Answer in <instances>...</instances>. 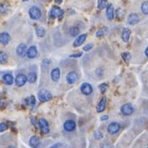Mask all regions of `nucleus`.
Here are the masks:
<instances>
[{
    "mask_svg": "<svg viewBox=\"0 0 148 148\" xmlns=\"http://www.w3.org/2000/svg\"><path fill=\"white\" fill-rule=\"evenodd\" d=\"M64 16V10H61L60 7L58 6H53L50 12H49V16L50 18H58V19H61Z\"/></svg>",
    "mask_w": 148,
    "mask_h": 148,
    "instance_id": "1",
    "label": "nucleus"
},
{
    "mask_svg": "<svg viewBox=\"0 0 148 148\" xmlns=\"http://www.w3.org/2000/svg\"><path fill=\"white\" fill-rule=\"evenodd\" d=\"M38 98L40 102H47L53 98V96L50 91L47 90H42L38 94Z\"/></svg>",
    "mask_w": 148,
    "mask_h": 148,
    "instance_id": "2",
    "label": "nucleus"
},
{
    "mask_svg": "<svg viewBox=\"0 0 148 148\" xmlns=\"http://www.w3.org/2000/svg\"><path fill=\"white\" fill-rule=\"evenodd\" d=\"M29 16L34 19V20H38L40 18L41 16V11L37 7V6H32L29 10Z\"/></svg>",
    "mask_w": 148,
    "mask_h": 148,
    "instance_id": "3",
    "label": "nucleus"
},
{
    "mask_svg": "<svg viewBox=\"0 0 148 148\" xmlns=\"http://www.w3.org/2000/svg\"><path fill=\"white\" fill-rule=\"evenodd\" d=\"M39 127H40V130L42 134H47L50 131V128H49V124L47 122V120L41 118L39 120Z\"/></svg>",
    "mask_w": 148,
    "mask_h": 148,
    "instance_id": "4",
    "label": "nucleus"
},
{
    "mask_svg": "<svg viewBox=\"0 0 148 148\" xmlns=\"http://www.w3.org/2000/svg\"><path fill=\"white\" fill-rule=\"evenodd\" d=\"M121 111L124 115H131L134 112V107L131 103H126L121 108Z\"/></svg>",
    "mask_w": 148,
    "mask_h": 148,
    "instance_id": "5",
    "label": "nucleus"
},
{
    "mask_svg": "<svg viewBox=\"0 0 148 148\" xmlns=\"http://www.w3.org/2000/svg\"><path fill=\"white\" fill-rule=\"evenodd\" d=\"M121 129V125L118 122H111L108 126V133L110 134H117Z\"/></svg>",
    "mask_w": 148,
    "mask_h": 148,
    "instance_id": "6",
    "label": "nucleus"
},
{
    "mask_svg": "<svg viewBox=\"0 0 148 148\" xmlns=\"http://www.w3.org/2000/svg\"><path fill=\"white\" fill-rule=\"evenodd\" d=\"M15 83L18 87L23 86L27 83V76L24 74H18L16 77Z\"/></svg>",
    "mask_w": 148,
    "mask_h": 148,
    "instance_id": "7",
    "label": "nucleus"
},
{
    "mask_svg": "<svg viewBox=\"0 0 148 148\" xmlns=\"http://www.w3.org/2000/svg\"><path fill=\"white\" fill-rule=\"evenodd\" d=\"M92 91H93V88L90 84H88V83L82 84V85H81V92L84 95L89 96V95H90L92 93Z\"/></svg>",
    "mask_w": 148,
    "mask_h": 148,
    "instance_id": "8",
    "label": "nucleus"
},
{
    "mask_svg": "<svg viewBox=\"0 0 148 148\" xmlns=\"http://www.w3.org/2000/svg\"><path fill=\"white\" fill-rule=\"evenodd\" d=\"M27 50H28L27 46L25 44L22 43V44L18 45V47H16V54L19 57H24L26 55V53H27Z\"/></svg>",
    "mask_w": 148,
    "mask_h": 148,
    "instance_id": "9",
    "label": "nucleus"
},
{
    "mask_svg": "<svg viewBox=\"0 0 148 148\" xmlns=\"http://www.w3.org/2000/svg\"><path fill=\"white\" fill-rule=\"evenodd\" d=\"M27 57L29 59H36L38 55V51H37L36 47L35 46H31L28 48L27 50Z\"/></svg>",
    "mask_w": 148,
    "mask_h": 148,
    "instance_id": "10",
    "label": "nucleus"
},
{
    "mask_svg": "<svg viewBox=\"0 0 148 148\" xmlns=\"http://www.w3.org/2000/svg\"><path fill=\"white\" fill-rule=\"evenodd\" d=\"M64 128L67 132H73L76 128V123L73 120H68L64 123Z\"/></svg>",
    "mask_w": 148,
    "mask_h": 148,
    "instance_id": "11",
    "label": "nucleus"
},
{
    "mask_svg": "<svg viewBox=\"0 0 148 148\" xmlns=\"http://www.w3.org/2000/svg\"><path fill=\"white\" fill-rule=\"evenodd\" d=\"M140 22V17L137 14L135 13H133V14H130L127 17V23L130 24V25H135L137 24L138 23Z\"/></svg>",
    "mask_w": 148,
    "mask_h": 148,
    "instance_id": "12",
    "label": "nucleus"
},
{
    "mask_svg": "<svg viewBox=\"0 0 148 148\" xmlns=\"http://www.w3.org/2000/svg\"><path fill=\"white\" fill-rule=\"evenodd\" d=\"M10 41V36L7 32H3L0 34V43L2 45H8Z\"/></svg>",
    "mask_w": 148,
    "mask_h": 148,
    "instance_id": "13",
    "label": "nucleus"
},
{
    "mask_svg": "<svg viewBox=\"0 0 148 148\" xmlns=\"http://www.w3.org/2000/svg\"><path fill=\"white\" fill-rule=\"evenodd\" d=\"M86 38H87V35H86V34H82V35H80L79 36L77 37V38L74 40L73 47H77L81 46V45L85 41Z\"/></svg>",
    "mask_w": 148,
    "mask_h": 148,
    "instance_id": "14",
    "label": "nucleus"
},
{
    "mask_svg": "<svg viewBox=\"0 0 148 148\" xmlns=\"http://www.w3.org/2000/svg\"><path fill=\"white\" fill-rule=\"evenodd\" d=\"M77 75L75 72H70L66 75V81L68 82V84H73L77 82Z\"/></svg>",
    "mask_w": 148,
    "mask_h": 148,
    "instance_id": "15",
    "label": "nucleus"
},
{
    "mask_svg": "<svg viewBox=\"0 0 148 148\" xmlns=\"http://www.w3.org/2000/svg\"><path fill=\"white\" fill-rule=\"evenodd\" d=\"M106 105H107V98H106L105 97H103L100 100V102H99V103H98V105H97V111L98 113H101V112L104 111L105 108H106Z\"/></svg>",
    "mask_w": 148,
    "mask_h": 148,
    "instance_id": "16",
    "label": "nucleus"
},
{
    "mask_svg": "<svg viewBox=\"0 0 148 148\" xmlns=\"http://www.w3.org/2000/svg\"><path fill=\"white\" fill-rule=\"evenodd\" d=\"M106 15H107V18L111 21L114 19V10L112 4H108L107 6V10H106Z\"/></svg>",
    "mask_w": 148,
    "mask_h": 148,
    "instance_id": "17",
    "label": "nucleus"
},
{
    "mask_svg": "<svg viewBox=\"0 0 148 148\" xmlns=\"http://www.w3.org/2000/svg\"><path fill=\"white\" fill-rule=\"evenodd\" d=\"M3 81L7 85H11L14 82V77L10 73H6L3 76Z\"/></svg>",
    "mask_w": 148,
    "mask_h": 148,
    "instance_id": "18",
    "label": "nucleus"
},
{
    "mask_svg": "<svg viewBox=\"0 0 148 148\" xmlns=\"http://www.w3.org/2000/svg\"><path fill=\"white\" fill-rule=\"evenodd\" d=\"M60 77V68H54L51 73V78L54 82H58Z\"/></svg>",
    "mask_w": 148,
    "mask_h": 148,
    "instance_id": "19",
    "label": "nucleus"
},
{
    "mask_svg": "<svg viewBox=\"0 0 148 148\" xmlns=\"http://www.w3.org/2000/svg\"><path fill=\"white\" fill-rule=\"evenodd\" d=\"M40 143V139L38 136H36V135L32 136V137L30 138V140H29V145H30V147H32L37 148L39 147Z\"/></svg>",
    "mask_w": 148,
    "mask_h": 148,
    "instance_id": "20",
    "label": "nucleus"
},
{
    "mask_svg": "<svg viewBox=\"0 0 148 148\" xmlns=\"http://www.w3.org/2000/svg\"><path fill=\"white\" fill-rule=\"evenodd\" d=\"M130 35H131V30L127 28H125V29H123V30L121 32V38L125 42H127L129 40Z\"/></svg>",
    "mask_w": 148,
    "mask_h": 148,
    "instance_id": "21",
    "label": "nucleus"
},
{
    "mask_svg": "<svg viewBox=\"0 0 148 148\" xmlns=\"http://www.w3.org/2000/svg\"><path fill=\"white\" fill-rule=\"evenodd\" d=\"M37 80V75L36 73H29L28 77H27V81L30 84L35 83Z\"/></svg>",
    "mask_w": 148,
    "mask_h": 148,
    "instance_id": "22",
    "label": "nucleus"
},
{
    "mask_svg": "<svg viewBox=\"0 0 148 148\" xmlns=\"http://www.w3.org/2000/svg\"><path fill=\"white\" fill-rule=\"evenodd\" d=\"M36 97L34 96H30L29 97H28L26 99V103L29 105V106H31V107H34L36 105Z\"/></svg>",
    "mask_w": 148,
    "mask_h": 148,
    "instance_id": "23",
    "label": "nucleus"
},
{
    "mask_svg": "<svg viewBox=\"0 0 148 148\" xmlns=\"http://www.w3.org/2000/svg\"><path fill=\"white\" fill-rule=\"evenodd\" d=\"M7 60H8V55L6 54V53L3 51H0V63L5 64Z\"/></svg>",
    "mask_w": 148,
    "mask_h": 148,
    "instance_id": "24",
    "label": "nucleus"
},
{
    "mask_svg": "<svg viewBox=\"0 0 148 148\" xmlns=\"http://www.w3.org/2000/svg\"><path fill=\"white\" fill-rule=\"evenodd\" d=\"M108 6V0H98V9L103 10Z\"/></svg>",
    "mask_w": 148,
    "mask_h": 148,
    "instance_id": "25",
    "label": "nucleus"
},
{
    "mask_svg": "<svg viewBox=\"0 0 148 148\" xmlns=\"http://www.w3.org/2000/svg\"><path fill=\"white\" fill-rule=\"evenodd\" d=\"M8 9H9V5L5 3H1L0 4V14H4L8 11Z\"/></svg>",
    "mask_w": 148,
    "mask_h": 148,
    "instance_id": "26",
    "label": "nucleus"
},
{
    "mask_svg": "<svg viewBox=\"0 0 148 148\" xmlns=\"http://www.w3.org/2000/svg\"><path fill=\"white\" fill-rule=\"evenodd\" d=\"M69 32H70V34H71L72 36H77L79 34V29H78V28L74 27L73 26V27H71V28H70Z\"/></svg>",
    "mask_w": 148,
    "mask_h": 148,
    "instance_id": "27",
    "label": "nucleus"
},
{
    "mask_svg": "<svg viewBox=\"0 0 148 148\" xmlns=\"http://www.w3.org/2000/svg\"><path fill=\"white\" fill-rule=\"evenodd\" d=\"M46 34V30L42 27H38L36 29V35L38 37H43Z\"/></svg>",
    "mask_w": 148,
    "mask_h": 148,
    "instance_id": "28",
    "label": "nucleus"
},
{
    "mask_svg": "<svg viewBox=\"0 0 148 148\" xmlns=\"http://www.w3.org/2000/svg\"><path fill=\"white\" fill-rule=\"evenodd\" d=\"M107 31H108V29L107 28H103V29H99L97 32V34H96V36L97 37H102L106 33H107Z\"/></svg>",
    "mask_w": 148,
    "mask_h": 148,
    "instance_id": "29",
    "label": "nucleus"
},
{
    "mask_svg": "<svg viewBox=\"0 0 148 148\" xmlns=\"http://www.w3.org/2000/svg\"><path fill=\"white\" fill-rule=\"evenodd\" d=\"M141 11L145 14V15H148V1L144 2L141 5Z\"/></svg>",
    "mask_w": 148,
    "mask_h": 148,
    "instance_id": "30",
    "label": "nucleus"
},
{
    "mask_svg": "<svg viewBox=\"0 0 148 148\" xmlns=\"http://www.w3.org/2000/svg\"><path fill=\"white\" fill-rule=\"evenodd\" d=\"M121 57L124 60V61H126V62H128L131 60V54L129 53H122Z\"/></svg>",
    "mask_w": 148,
    "mask_h": 148,
    "instance_id": "31",
    "label": "nucleus"
},
{
    "mask_svg": "<svg viewBox=\"0 0 148 148\" xmlns=\"http://www.w3.org/2000/svg\"><path fill=\"white\" fill-rule=\"evenodd\" d=\"M107 89H108V84H102L99 85V90H100V92L102 94L105 93Z\"/></svg>",
    "mask_w": 148,
    "mask_h": 148,
    "instance_id": "32",
    "label": "nucleus"
},
{
    "mask_svg": "<svg viewBox=\"0 0 148 148\" xmlns=\"http://www.w3.org/2000/svg\"><path fill=\"white\" fill-rule=\"evenodd\" d=\"M94 136H95V138H96L97 140H100V139H102V138L103 137V134H102L101 131H96Z\"/></svg>",
    "mask_w": 148,
    "mask_h": 148,
    "instance_id": "33",
    "label": "nucleus"
},
{
    "mask_svg": "<svg viewBox=\"0 0 148 148\" xmlns=\"http://www.w3.org/2000/svg\"><path fill=\"white\" fill-rule=\"evenodd\" d=\"M7 128H8V126H7V124H6V123H4V122L0 123V133L4 132Z\"/></svg>",
    "mask_w": 148,
    "mask_h": 148,
    "instance_id": "34",
    "label": "nucleus"
},
{
    "mask_svg": "<svg viewBox=\"0 0 148 148\" xmlns=\"http://www.w3.org/2000/svg\"><path fill=\"white\" fill-rule=\"evenodd\" d=\"M92 47H93V44H88V45H86V46H84V51H90V49H92Z\"/></svg>",
    "mask_w": 148,
    "mask_h": 148,
    "instance_id": "35",
    "label": "nucleus"
},
{
    "mask_svg": "<svg viewBox=\"0 0 148 148\" xmlns=\"http://www.w3.org/2000/svg\"><path fill=\"white\" fill-rule=\"evenodd\" d=\"M6 106V103L3 99H0V109H3Z\"/></svg>",
    "mask_w": 148,
    "mask_h": 148,
    "instance_id": "36",
    "label": "nucleus"
},
{
    "mask_svg": "<svg viewBox=\"0 0 148 148\" xmlns=\"http://www.w3.org/2000/svg\"><path fill=\"white\" fill-rule=\"evenodd\" d=\"M82 55H83L82 53H73V54L70 55V57L71 58H78V57H81Z\"/></svg>",
    "mask_w": 148,
    "mask_h": 148,
    "instance_id": "37",
    "label": "nucleus"
},
{
    "mask_svg": "<svg viewBox=\"0 0 148 148\" xmlns=\"http://www.w3.org/2000/svg\"><path fill=\"white\" fill-rule=\"evenodd\" d=\"M60 146H61L60 143H56V144H54L53 146H52L50 148H60Z\"/></svg>",
    "mask_w": 148,
    "mask_h": 148,
    "instance_id": "38",
    "label": "nucleus"
},
{
    "mask_svg": "<svg viewBox=\"0 0 148 148\" xmlns=\"http://www.w3.org/2000/svg\"><path fill=\"white\" fill-rule=\"evenodd\" d=\"M108 118H109L108 115H103V116L101 117V120H102V121H106V120H108Z\"/></svg>",
    "mask_w": 148,
    "mask_h": 148,
    "instance_id": "39",
    "label": "nucleus"
},
{
    "mask_svg": "<svg viewBox=\"0 0 148 148\" xmlns=\"http://www.w3.org/2000/svg\"><path fill=\"white\" fill-rule=\"evenodd\" d=\"M145 53H146V55L148 57V47L146 48V51H145Z\"/></svg>",
    "mask_w": 148,
    "mask_h": 148,
    "instance_id": "40",
    "label": "nucleus"
},
{
    "mask_svg": "<svg viewBox=\"0 0 148 148\" xmlns=\"http://www.w3.org/2000/svg\"><path fill=\"white\" fill-rule=\"evenodd\" d=\"M57 3H62V0H55Z\"/></svg>",
    "mask_w": 148,
    "mask_h": 148,
    "instance_id": "41",
    "label": "nucleus"
},
{
    "mask_svg": "<svg viewBox=\"0 0 148 148\" xmlns=\"http://www.w3.org/2000/svg\"><path fill=\"white\" fill-rule=\"evenodd\" d=\"M27 1H29V0H23V2H27Z\"/></svg>",
    "mask_w": 148,
    "mask_h": 148,
    "instance_id": "42",
    "label": "nucleus"
},
{
    "mask_svg": "<svg viewBox=\"0 0 148 148\" xmlns=\"http://www.w3.org/2000/svg\"><path fill=\"white\" fill-rule=\"evenodd\" d=\"M9 148H16V147H10Z\"/></svg>",
    "mask_w": 148,
    "mask_h": 148,
    "instance_id": "43",
    "label": "nucleus"
},
{
    "mask_svg": "<svg viewBox=\"0 0 148 148\" xmlns=\"http://www.w3.org/2000/svg\"><path fill=\"white\" fill-rule=\"evenodd\" d=\"M147 148H148V147H147Z\"/></svg>",
    "mask_w": 148,
    "mask_h": 148,
    "instance_id": "44",
    "label": "nucleus"
}]
</instances>
